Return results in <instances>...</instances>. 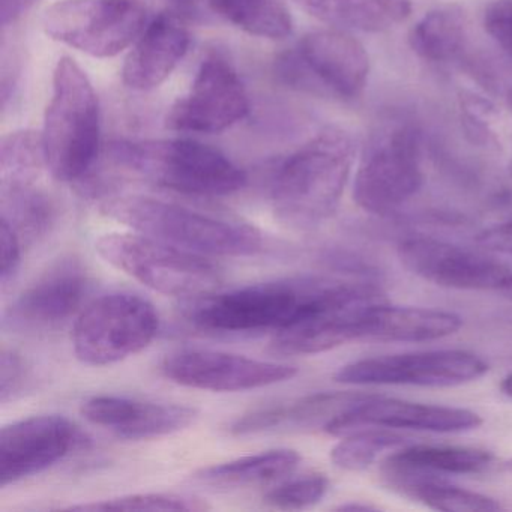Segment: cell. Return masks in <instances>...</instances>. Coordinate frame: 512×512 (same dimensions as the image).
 Instances as JSON below:
<instances>
[{
	"mask_svg": "<svg viewBox=\"0 0 512 512\" xmlns=\"http://www.w3.org/2000/svg\"><path fill=\"white\" fill-rule=\"evenodd\" d=\"M214 13L254 37L283 40L292 32L284 0H208Z\"/></svg>",
	"mask_w": 512,
	"mask_h": 512,
	"instance_id": "26",
	"label": "cell"
},
{
	"mask_svg": "<svg viewBox=\"0 0 512 512\" xmlns=\"http://www.w3.org/2000/svg\"><path fill=\"white\" fill-rule=\"evenodd\" d=\"M44 166L47 167L43 134L22 130L8 134L2 139V185L34 184L35 178Z\"/></svg>",
	"mask_w": 512,
	"mask_h": 512,
	"instance_id": "29",
	"label": "cell"
},
{
	"mask_svg": "<svg viewBox=\"0 0 512 512\" xmlns=\"http://www.w3.org/2000/svg\"><path fill=\"white\" fill-rule=\"evenodd\" d=\"M160 371L170 382L214 392L265 388L287 382L298 374L293 365L202 349L170 353L161 361Z\"/></svg>",
	"mask_w": 512,
	"mask_h": 512,
	"instance_id": "13",
	"label": "cell"
},
{
	"mask_svg": "<svg viewBox=\"0 0 512 512\" xmlns=\"http://www.w3.org/2000/svg\"><path fill=\"white\" fill-rule=\"evenodd\" d=\"M500 293H502V295H505L506 298L512 299V280L509 281V283L506 284V286L503 287L502 290H500Z\"/></svg>",
	"mask_w": 512,
	"mask_h": 512,
	"instance_id": "41",
	"label": "cell"
},
{
	"mask_svg": "<svg viewBox=\"0 0 512 512\" xmlns=\"http://www.w3.org/2000/svg\"><path fill=\"white\" fill-rule=\"evenodd\" d=\"M82 443L83 434L65 416H31L5 425L0 433V487L44 472Z\"/></svg>",
	"mask_w": 512,
	"mask_h": 512,
	"instance_id": "15",
	"label": "cell"
},
{
	"mask_svg": "<svg viewBox=\"0 0 512 512\" xmlns=\"http://www.w3.org/2000/svg\"><path fill=\"white\" fill-rule=\"evenodd\" d=\"M481 424V416L472 410L412 403L371 394L361 403L340 413L323 430L337 437L371 427L461 433L476 430Z\"/></svg>",
	"mask_w": 512,
	"mask_h": 512,
	"instance_id": "17",
	"label": "cell"
},
{
	"mask_svg": "<svg viewBox=\"0 0 512 512\" xmlns=\"http://www.w3.org/2000/svg\"><path fill=\"white\" fill-rule=\"evenodd\" d=\"M500 389H502L503 394L512 398V374H509V376H506L505 379H503Z\"/></svg>",
	"mask_w": 512,
	"mask_h": 512,
	"instance_id": "39",
	"label": "cell"
},
{
	"mask_svg": "<svg viewBox=\"0 0 512 512\" xmlns=\"http://www.w3.org/2000/svg\"><path fill=\"white\" fill-rule=\"evenodd\" d=\"M308 16L349 31L379 34L406 22L410 0H293Z\"/></svg>",
	"mask_w": 512,
	"mask_h": 512,
	"instance_id": "22",
	"label": "cell"
},
{
	"mask_svg": "<svg viewBox=\"0 0 512 512\" xmlns=\"http://www.w3.org/2000/svg\"><path fill=\"white\" fill-rule=\"evenodd\" d=\"M508 103H509V107H511V110H512V88L509 89V92H508Z\"/></svg>",
	"mask_w": 512,
	"mask_h": 512,
	"instance_id": "43",
	"label": "cell"
},
{
	"mask_svg": "<svg viewBox=\"0 0 512 512\" xmlns=\"http://www.w3.org/2000/svg\"><path fill=\"white\" fill-rule=\"evenodd\" d=\"M250 110L235 68L220 56L205 59L190 91L167 113V128L179 133L217 134L242 121Z\"/></svg>",
	"mask_w": 512,
	"mask_h": 512,
	"instance_id": "12",
	"label": "cell"
},
{
	"mask_svg": "<svg viewBox=\"0 0 512 512\" xmlns=\"http://www.w3.org/2000/svg\"><path fill=\"white\" fill-rule=\"evenodd\" d=\"M404 443L406 437L394 431L386 428H364L344 436V439L332 448L331 460L338 469L361 472L370 467L383 451L398 448Z\"/></svg>",
	"mask_w": 512,
	"mask_h": 512,
	"instance_id": "30",
	"label": "cell"
},
{
	"mask_svg": "<svg viewBox=\"0 0 512 512\" xmlns=\"http://www.w3.org/2000/svg\"><path fill=\"white\" fill-rule=\"evenodd\" d=\"M325 278L251 284L185 299V322L215 334H254L286 328L307 311Z\"/></svg>",
	"mask_w": 512,
	"mask_h": 512,
	"instance_id": "5",
	"label": "cell"
},
{
	"mask_svg": "<svg viewBox=\"0 0 512 512\" xmlns=\"http://www.w3.org/2000/svg\"><path fill=\"white\" fill-rule=\"evenodd\" d=\"M190 47V32L175 14L155 17L142 32L122 70L124 83L134 91H152L169 79Z\"/></svg>",
	"mask_w": 512,
	"mask_h": 512,
	"instance_id": "19",
	"label": "cell"
},
{
	"mask_svg": "<svg viewBox=\"0 0 512 512\" xmlns=\"http://www.w3.org/2000/svg\"><path fill=\"white\" fill-rule=\"evenodd\" d=\"M502 469L506 470V472H512V458L502 464Z\"/></svg>",
	"mask_w": 512,
	"mask_h": 512,
	"instance_id": "42",
	"label": "cell"
},
{
	"mask_svg": "<svg viewBox=\"0 0 512 512\" xmlns=\"http://www.w3.org/2000/svg\"><path fill=\"white\" fill-rule=\"evenodd\" d=\"M0 247H2L0 281L7 286L16 277L22 263V239L17 230L4 218L0 224Z\"/></svg>",
	"mask_w": 512,
	"mask_h": 512,
	"instance_id": "35",
	"label": "cell"
},
{
	"mask_svg": "<svg viewBox=\"0 0 512 512\" xmlns=\"http://www.w3.org/2000/svg\"><path fill=\"white\" fill-rule=\"evenodd\" d=\"M299 463L301 455L295 449H271L259 454L245 455L227 463L203 467L194 473L193 481L223 490L257 487L292 475Z\"/></svg>",
	"mask_w": 512,
	"mask_h": 512,
	"instance_id": "23",
	"label": "cell"
},
{
	"mask_svg": "<svg viewBox=\"0 0 512 512\" xmlns=\"http://www.w3.org/2000/svg\"><path fill=\"white\" fill-rule=\"evenodd\" d=\"M467 38V19L458 5L425 14L409 34V46L422 61L442 64L457 58Z\"/></svg>",
	"mask_w": 512,
	"mask_h": 512,
	"instance_id": "25",
	"label": "cell"
},
{
	"mask_svg": "<svg viewBox=\"0 0 512 512\" xmlns=\"http://www.w3.org/2000/svg\"><path fill=\"white\" fill-rule=\"evenodd\" d=\"M2 218L17 230L20 238L35 239L49 232L55 209L50 199L32 184L4 185Z\"/></svg>",
	"mask_w": 512,
	"mask_h": 512,
	"instance_id": "28",
	"label": "cell"
},
{
	"mask_svg": "<svg viewBox=\"0 0 512 512\" xmlns=\"http://www.w3.org/2000/svg\"><path fill=\"white\" fill-rule=\"evenodd\" d=\"M202 499L176 493H134L98 502L80 503L68 511H206Z\"/></svg>",
	"mask_w": 512,
	"mask_h": 512,
	"instance_id": "31",
	"label": "cell"
},
{
	"mask_svg": "<svg viewBox=\"0 0 512 512\" xmlns=\"http://www.w3.org/2000/svg\"><path fill=\"white\" fill-rule=\"evenodd\" d=\"M142 0H59L43 17L46 34L94 58H112L145 31Z\"/></svg>",
	"mask_w": 512,
	"mask_h": 512,
	"instance_id": "9",
	"label": "cell"
},
{
	"mask_svg": "<svg viewBox=\"0 0 512 512\" xmlns=\"http://www.w3.org/2000/svg\"><path fill=\"white\" fill-rule=\"evenodd\" d=\"M172 2H175V4L178 5V7L188 8L191 7V5H194V2H196V0H172Z\"/></svg>",
	"mask_w": 512,
	"mask_h": 512,
	"instance_id": "40",
	"label": "cell"
},
{
	"mask_svg": "<svg viewBox=\"0 0 512 512\" xmlns=\"http://www.w3.org/2000/svg\"><path fill=\"white\" fill-rule=\"evenodd\" d=\"M80 412L91 424L106 428L127 440L169 436L190 427L197 418L194 407L118 395H95L88 398L83 401Z\"/></svg>",
	"mask_w": 512,
	"mask_h": 512,
	"instance_id": "18",
	"label": "cell"
},
{
	"mask_svg": "<svg viewBox=\"0 0 512 512\" xmlns=\"http://www.w3.org/2000/svg\"><path fill=\"white\" fill-rule=\"evenodd\" d=\"M95 250L119 271L166 296L199 298L215 292L223 280L205 256L142 233H106L95 242Z\"/></svg>",
	"mask_w": 512,
	"mask_h": 512,
	"instance_id": "6",
	"label": "cell"
},
{
	"mask_svg": "<svg viewBox=\"0 0 512 512\" xmlns=\"http://www.w3.org/2000/svg\"><path fill=\"white\" fill-rule=\"evenodd\" d=\"M355 145L337 127L320 131L283 161L272 182V206L281 223L311 229L340 205L352 170Z\"/></svg>",
	"mask_w": 512,
	"mask_h": 512,
	"instance_id": "1",
	"label": "cell"
},
{
	"mask_svg": "<svg viewBox=\"0 0 512 512\" xmlns=\"http://www.w3.org/2000/svg\"><path fill=\"white\" fill-rule=\"evenodd\" d=\"M493 454L463 446L415 445L395 452L386 460L388 473H479L490 467Z\"/></svg>",
	"mask_w": 512,
	"mask_h": 512,
	"instance_id": "24",
	"label": "cell"
},
{
	"mask_svg": "<svg viewBox=\"0 0 512 512\" xmlns=\"http://www.w3.org/2000/svg\"><path fill=\"white\" fill-rule=\"evenodd\" d=\"M110 155L122 169L191 196H229L247 184L241 167L196 140H122L113 143Z\"/></svg>",
	"mask_w": 512,
	"mask_h": 512,
	"instance_id": "3",
	"label": "cell"
},
{
	"mask_svg": "<svg viewBox=\"0 0 512 512\" xmlns=\"http://www.w3.org/2000/svg\"><path fill=\"white\" fill-rule=\"evenodd\" d=\"M370 395L361 392H319L290 403L275 404L245 413L230 425L229 430L233 436H248L263 431L319 424L325 428L326 424L337 418L340 413L346 412Z\"/></svg>",
	"mask_w": 512,
	"mask_h": 512,
	"instance_id": "21",
	"label": "cell"
},
{
	"mask_svg": "<svg viewBox=\"0 0 512 512\" xmlns=\"http://www.w3.org/2000/svg\"><path fill=\"white\" fill-rule=\"evenodd\" d=\"M463 320L449 311L395 307L386 301L371 305L358 323V340L373 343H424L455 334Z\"/></svg>",
	"mask_w": 512,
	"mask_h": 512,
	"instance_id": "20",
	"label": "cell"
},
{
	"mask_svg": "<svg viewBox=\"0 0 512 512\" xmlns=\"http://www.w3.org/2000/svg\"><path fill=\"white\" fill-rule=\"evenodd\" d=\"M476 242L485 250L512 254V221L485 229L476 236Z\"/></svg>",
	"mask_w": 512,
	"mask_h": 512,
	"instance_id": "36",
	"label": "cell"
},
{
	"mask_svg": "<svg viewBox=\"0 0 512 512\" xmlns=\"http://www.w3.org/2000/svg\"><path fill=\"white\" fill-rule=\"evenodd\" d=\"M275 70L296 91L349 101L361 97L367 86L370 58L347 32L316 31L283 53Z\"/></svg>",
	"mask_w": 512,
	"mask_h": 512,
	"instance_id": "7",
	"label": "cell"
},
{
	"mask_svg": "<svg viewBox=\"0 0 512 512\" xmlns=\"http://www.w3.org/2000/svg\"><path fill=\"white\" fill-rule=\"evenodd\" d=\"M38 0H0V23L4 28L22 19Z\"/></svg>",
	"mask_w": 512,
	"mask_h": 512,
	"instance_id": "37",
	"label": "cell"
},
{
	"mask_svg": "<svg viewBox=\"0 0 512 512\" xmlns=\"http://www.w3.org/2000/svg\"><path fill=\"white\" fill-rule=\"evenodd\" d=\"M509 170H511V173H512V164H511V167H509Z\"/></svg>",
	"mask_w": 512,
	"mask_h": 512,
	"instance_id": "44",
	"label": "cell"
},
{
	"mask_svg": "<svg viewBox=\"0 0 512 512\" xmlns=\"http://www.w3.org/2000/svg\"><path fill=\"white\" fill-rule=\"evenodd\" d=\"M328 490V478L320 473H313L277 485L266 493L263 500L272 508L305 509L319 503Z\"/></svg>",
	"mask_w": 512,
	"mask_h": 512,
	"instance_id": "32",
	"label": "cell"
},
{
	"mask_svg": "<svg viewBox=\"0 0 512 512\" xmlns=\"http://www.w3.org/2000/svg\"><path fill=\"white\" fill-rule=\"evenodd\" d=\"M340 511H374V506L359 505V503H347V505H341Z\"/></svg>",
	"mask_w": 512,
	"mask_h": 512,
	"instance_id": "38",
	"label": "cell"
},
{
	"mask_svg": "<svg viewBox=\"0 0 512 512\" xmlns=\"http://www.w3.org/2000/svg\"><path fill=\"white\" fill-rule=\"evenodd\" d=\"M47 169L62 182L82 179L97 161L100 104L91 80L71 58L59 59L43 130Z\"/></svg>",
	"mask_w": 512,
	"mask_h": 512,
	"instance_id": "4",
	"label": "cell"
},
{
	"mask_svg": "<svg viewBox=\"0 0 512 512\" xmlns=\"http://www.w3.org/2000/svg\"><path fill=\"white\" fill-rule=\"evenodd\" d=\"M421 143L409 127L371 143L353 184V199L370 214L388 215L409 202L422 185Z\"/></svg>",
	"mask_w": 512,
	"mask_h": 512,
	"instance_id": "10",
	"label": "cell"
},
{
	"mask_svg": "<svg viewBox=\"0 0 512 512\" xmlns=\"http://www.w3.org/2000/svg\"><path fill=\"white\" fill-rule=\"evenodd\" d=\"M487 34L512 58V0H494L485 8Z\"/></svg>",
	"mask_w": 512,
	"mask_h": 512,
	"instance_id": "34",
	"label": "cell"
},
{
	"mask_svg": "<svg viewBox=\"0 0 512 512\" xmlns=\"http://www.w3.org/2000/svg\"><path fill=\"white\" fill-rule=\"evenodd\" d=\"M160 317L151 302L133 293H110L80 311L73 329L79 361L106 367L142 352L157 337Z\"/></svg>",
	"mask_w": 512,
	"mask_h": 512,
	"instance_id": "8",
	"label": "cell"
},
{
	"mask_svg": "<svg viewBox=\"0 0 512 512\" xmlns=\"http://www.w3.org/2000/svg\"><path fill=\"white\" fill-rule=\"evenodd\" d=\"M488 364L466 350L386 355L344 365L334 379L346 385H410L448 388L484 376Z\"/></svg>",
	"mask_w": 512,
	"mask_h": 512,
	"instance_id": "11",
	"label": "cell"
},
{
	"mask_svg": "<svg viewBox=\"0 0 512 512\" xmlns=\"http://www.w3.org/2000/svg\"><path fill=\"white\" fill-rule=\"evenodd\" d=\"M101 209L137 233L200 256L248 257L263 250L262 233L256 227L220 220L175 203L121 196L106 200Z\"/></svg>",
	"mask_w": 512,
	"mask_h": 512,
	"instance_id": "2",
	"label": "cell"
},
{
	"mask_svg": "<svg viewBox=\"0 0 512 512\" xmlns=\"http://www.w3.org/2000/svg\"><path fill=\"white\" fill-rule=\"evenodd\" d=\"M398 259L416 277L457 290H500L511 271L493 257L433 238L404 239Z\"/></svg>",
	"mask_w": 512,
	"mask_h": 512,
	"instance_id": "14",
	"label": "cell"
},
{
	"mask_svg": "<svg viewBox=\"0 0 512 512\" xmlns=\"http://www.w3.org/2000/svg\"><path fill=\"white\" fill-rule=\"evenodd\" d=\"M388 478L392 479L398 488L404 490V493L436 511L496 512L503 509V506L493 497L464 490L439 479L427 478L425 475L391 473Z\"/></svg>",
	"mask_w": 512,
	"mask_h": 512,
	"instance_id": "27",
	"label": "cell"
},
{
	"mask_svg": "<svg viewBox=\"0 0 512 512\" xmlns=\"http://www.w3.org/2000/svg\"><path fill=\"white\" fill-rule=\"evenodd\" d=\"M89 287L91 280L82 260L62 257L20 293L5 313V326L16 331L56 328L82 308Z\"/></svg>",
	"mask_w": 512,
	"mask_h": 512,
	"instance_id": "16",
	"label": "cell"
},
{
	"mask_svg": "<svg viewBox=\"0 0 512 512\" xmlns=\"http://www.w3.org/2000/svg\"><path fill=\"white\" fill-rule=\"evenodd\" d=\"M29 382V370L22 356L14 350L2 352V374H0V401L8 403L19 397Z\"/></svg>",
	"mask_w": 512,
	"mask_h": 512,
	"instance_id": "33",
	"label": "cell"
}]
</instances>
